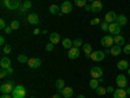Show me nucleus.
Instances as JSON below:
<instances>
[{
    "label": "nucleus",
    "mask_w": 130,
    "mask_h": 98,
    "mask_svg": "<svg viewBox=\"0 0 130 98\" xmlns=\"http://www.w3.org/2000/svg\"><path fill=\"white\" fill-rule=\"evenodd\" d=\"M14 88H16V84L13 81H8V82L2 84V86H0V92H2L3 94H12Z\"/></svg>",
    "instance_id": "nucleus-1"
},
{
    "label": "nucleus",
    "mask_w": 130,
    "mask_h": 98,
    "mask_svg": "<svg viewBox=\"0 0 130 98\" xmlns=\"http://www.w3.org/2000/svg\"><path fill=\"white\" fill-rule=\"evenodd\" d=\"M3 5L10 10L21 8V0H3Z\"/></svg>",
    "instance_id": "nucleus-2"
},
{
    "label": "nucleus",
    "mask_w": 130,
    "mask_h": 98,
    "mask_svg": "<svg viewBox=\"0 0 130 98\" xmlns=\"http://www.w3.org/2000/svg\"><path fill=\"white\" fill-rule=\"evenodd\" d=\"M12 97L13 98H25L26 97V89L22 85H16L14 90L12 92Z\"/></svg>",
    "instance_id": "nucleus-3"
},
{
    "label": "nucleus",
    "mask_w": 130,
    "mask_h": 98,
    "mask_svg": "<svg viewBox=\"0 0 130 98\" xmlns=\"http://www.w3.org/2000/svg\"><path fill=\"white\" fill-rule=\"evenodd\" d=\"M100 43H102L103 47L111 48V47L113 46V43H115V38H113V35H111V34H109V35H104V37H102Z\"/></svg>",
    "instance_id": "nucleus-4"
},
{
    "label": "nucleus",
    "mask_w": 130,
    "mask_h": 98,
    "mask_svg": "<svg viewBox=\"0 0 130 98\" xmlns=\"http://www.w3.org/2000/svg\"><path fill=\"white\" fill-rule=\"evenodd\" d=\"M104 58H105V52L102 50H96V51L91 52V60H94V62H102V60H104Z\"/></svg>",
    "instance_id": "nucleus-5"
},
{
    "label": "nucleus",
    "mask_w": 130,
    "mask_h": 98,
    "mask_svg": "<svg viewBox=\"0 0 130 98\" xmlns=\"http://www.w3.org/2000/svg\"><path fill=\"white\" fill-rule=\"evenodd\" d=\"M108 31L111 33V35H118L121 33V26L118 25L117 22H112V24H109V28H108Z\"/></svg>",
    "instance_id": "nucleus-6"
},
{
    "label": "nucleus",
    "mask_w": 130,
    "mask_h": 98,
    "mask_svg": "<svg viewBox=\"0 0 130 98\" xmlns=\"http://www.w3.org/2000/svg\"><path fill=\"white\" fill-rule=\"evenodd\" d=\"M27 65H29V68H31V69H37V68H39L40 65H42V60H40L39 58H32V59H29Z\"/></svg>",
    "instance_id": "nucleus-7"
},
{
    "label": "nucleus",
    "mask_w": 130,
    "mask_h": 98,
    "mask_svg": "<svg viewBox=\"0 0 130 98\" xmlns=\"http://www.w3.org/2000/svg\"><path fill=\"white\" fill-rule=\"evenodd\" d=\"M90 75H91V79H100L103 77V69L100 67H92Z\"/></svg>",
    "instance_id": "nucleus-8"
},
{
    "label": "nucleus",
    "mask_w": 130,
    "mask_h": 98,
    "mask_svg": "<svg viewBox=\"0 0 130 98\" xmlns=\"http://www.w3.org/2000/svg\"><path fill=\"white\" fill-rule=\"evenodd\" d=\"M116 84H117L118 88L125 89L126 86H127V80H126V77H125L124 75H118L117 77H116Z\"/></svg>",
    "instance_id": "nucleus-9"
},
{
    "label": "nucleus",
    "mask_w": 130,
    "mask_h": 98,
    "mask_svg": "<svg viewBox=\"0 0 130 98\" xmlns=\"http://www.w3.org/2000/svg\"><path fill=\"white\" fill-rule=\"evenodd\" d=\"M73 10V5H72V3L70 2H68V0H65V2L61 4V13L62 15H68V13H70Z\"/></svg>",
    "instance_id": "nucleus-10"
},
{
    "label": "nucleus",
    "mask_w": 130,
    "mask_h": 98,
    "mask_svg": "<svg viewBox=\"0 0 130 98\" xmlns=\"http://www.w3.org/2000/svg\"><path fill=\"white\" fill-rule=\"evenodd\" d=\"M116 20H117V15L113 12V10H109V12H107L105 16H104V21H107L108 24L116 22Z\"/></svg>",
    "instance_id": "nucleus-11"
},
{
    "label": "nucleus",
    "mask_w": 130,
    "mask_h": 98,
    "mask_svg": "<svg viewBox=\"0 0 130 98\" xmlns=\"http://www.w3.org/2000/svg\"><path fill=\"white\" fill-rule=\"evenodd\" d=\"M68 58H69L70 60L78 59V58H79V48H77V47H72V48L68 51Z\"/></svg>",
    "instance_id": "nucleus-12"
},
{
    "label": "nucleus",
    "mask_w": 130,
    "mask_h": 98,
    "mask_svg": "<svg viewBox=\"0 0 130 98\" xmlns=\"http://www.w3.org/2000/svg\"><path fill=\"white\" fill-rule=\"evenodd\" d=\"M102 9H103V4H102V2H99V0H95L94 3H91V12H94V13H99V12H102Z\"/></svg>",
    "instance_id": "nucleus-13"
},
{
    "label": "nucleus",
    "mask_w": 130,
    "mask_h": 98,
    "mask_svg": "<svg viewBox=\"0 0 130 98\" xmlns=\"http://www.w3.org/2000/svg\"><path fill=\"white\" fill-rule=\"evenodd\" d=\"M27 22L31 24V25H38L40 22V20H39V16L37 13H30L27 16Z\"/></svg>",
    "instance_id": "nucleus-14"
},
{
    "label": "nucleus",
    "mask_w": 130,
    "mask_h": 98,
    "mask_svg": "<svg viewBox=\"0 0 130 98\" xmlns=\"http://www.w3.org/2000/svg\"><path fill=\"white\" fill-rule=\"evenodd\" d=\"M126 95H127L126 89H122V88H118L113 93V98H126Z\"/></svg>",
    "instance_id": "nucleus-15"
},
{
    "label": "nucleus",
    "mask_w": 130,
    "mask_h": 98,
    "mask_svg": "<svg viewBox=\"0 0 130 98\" xmlns=\"http://www.w3.org/2000/svg\"><path fill=\"white\" fill-rule=\"evenodd\" d=\"M0 67H2L3 69H8L10 67V59L7 58V56H3L2 59H0Z\"/></svg>",
    "instance_id": "nucleus-16"
},
{
    "label": "nucleus",
    "mask_w": 130,
    "mask_h": 98,
    "mask_svg": "<svg viewBox=\"0 0 130 98\" xmlns=\"http://www.w3.org/2000/svg\"><path fill=\"white\" fill-rule=\"evenodd\" d=\"M121 52H122V48H121L120 46H117V45L112 46V47H111V50H109V54H111L112 56H118Z\"/></svg>",
    "instance_id": "nucleus-17"
},
{
    "label": "nucleus",
    "mask_w": 130,
    "mask_h": 98,
    "mask_svg": "<svg viewBox=\"0 0 130 98\" xmlns=\"http://www.w3.org/2000/svg\"><path fill=\"white\" fill-rule=\"evenodd\" d=\"M117 68L120 71H125V69H129V62L127 60H118L117 62Z\"/></svg>",
    "instance_id": "nucleus-18"
},
{
    "label": "nucleus",
    "mask_w": 130,
    "mask_h": 98,
    "mask_svg": "<svg viewBox=\"0 0 130 98\" xmlns=\"http://www.w3.org/2000/svg\"><path fill=\"white\" fill-rule=\"evenodd\" d=\"M73 94H74V92H73V89L70 88V86H69V88H67V86H65V88L61 90V95H62L64 98H70Z\"/></svg>",
    "instance_id": "nucleus-19"
},
{
    "label": "nucleus",
    "mask_w": 130,
    "mask_h": 98,
    "mask_svg": "<svg viewBox=\"0 0 130 98\" xmlns=\"http://www.w3.org/2000/svg\"><path fill=\"white\" fill-rule=\"evenodd\" d=\"M50 42L53 43V45L59 43V42H60V34H59V33H56V31L51 33V34H50Z\"/></svg>",
    "instance_id": "nucleus-20"
},
{
    "label": "nucleus",
    "mask_w": 130,
    "mask_h": 98,
    "mask_svg": "<svg viewBox=\"0 0 130 98\" xmlns=\"http://www.w3.org/2000/svg\"><path fill=\"white\" fill-rule=\"evenodd\" d=\"M50 13H51V15H62V13H61V7H59V5H56V4L50 5Z\"/></svg>",
    "instance_id": "nucleus-21"
},
{
    "label": "nucleus",
    "mask_w": 130,
    "mask_h": 98,
    "mask_svg": "<svg viewBox=\"0 0 130 98\" xmlns=\"http://www.w3.org/2000/svg\"><path fill=\"white\" fill-rule=\"evenodd\" d=\"M113 38H115V45L120 46V47H122V46L125 45V38H124V35L118 34V35H115Z\"/></svg>",
    "instance_id": "nucleus-22"
},
{
    "label": "nucleus",
    "mask_w": 130,
    "mask_h": 98,
    "mask_svg": "<svg viewBox=\"0 0 130 98\" xmlns=\"http://www.w3.org/2000/svg\"><path fill=\"white\" fill-rule=\"evenodd\" d=\"M61 43H62V47L67 48V50H70V48L73 47V41H72L70 38H64Z\"/></svg>",
    "instance_id": "nucleus-23"
},
{
    "label": "nucleus",
    "mask_w": 130,
    "mask_h": 98,
    "mask_svg": "<svg viewBox=\"0 0 130 98\" xmlns=\"http://www.w3.org/2000/svg\"><path fill=\"white\" fill-rule=\"evenodd\" d=\"M91 43H83V51L86 54V58H91Z\"/></svg>",
    "instance_id": "nucleus-24"
},
{
    "label": "nucleus",
    "mask_w": 130,
    "mask_h": 98,
    "mask_svg": "<svg viewBox=\"0 0 130 98\" xmlns=\"http://www.w3.org/2000/svg\"><path fill=\"white\" fill-rule=\"evenodd\" d=\"M116 22H117L118 25H120V26H124V25H126V22H127V18H126V16L120 15V16H117Z\"/></svg>",
    "instance_id": "nucleus-25"
},
{
    "label": "nucleus",
    "mask_w": 130,
    "mask_h": 98,
    "mask_svg": "<svg viewBox=\"0 0 130 98\" xmlns=\"http://www.w3.org/2000/svg\"><path fill=\"white\" fill-rule=\"evenodd\" d=\"M99 84H100V81L98 80V79H91V81L89 82V85H90L91 89H96L98 86H99Z\"/></svg>",
    "instance_id": "nucleus-26"
},
{
    "label": "nucleus",
    "mask_w": 130,
    "mask_h": 98,
    "mask_svg": "<svg viewBox=\"0 0 130 98\" xmlns=\"http://www.w3.org/2000/svg\"><path fill=\"white\" fill-rule=\"evenodd\" d=\"M81 46H83V41H82L81 38H75V39L73 41V47H77V48H79Z\"/></svg>",
    "instance_id": "nucleus-27"
},
{
    "label": "nucleus",
    "mask_w": 130,
    "mask_h": 98,
    "mask_svg": "<svg viewBox=\"0 0 130 98\" xmlns=\"http://www.w3.org/2000/svg\"><path fill=\"white\" fill-rule=\"evenodd\" d=\"M56 88L61 92V90L65 88V81H64V80H61V79H59V80L56 81Z\"/></svg>",
    "instance_id": "nucleus-28"
},
{
    "label": "nucleus",
    "mask_w": 130,
    "mask_h": 98,
    "mask_svg": "<svg viewBox=\"0 0 130 98\" xmlns=\"http://www.w3.org/2000/svg\"><path fill=\"white\" fill-rule=\"evenodd\" d=\"M95 90H96V94H98V95H104V94L107 93V88H103V86H100V85L98 86Z\"/></svg>",
    "instance_id": "nucleus-29"
},
{
    "label": "nucleus",
    "mask_w": 130,
    "mask_h": 98,
    "mask_svg": "<svg viewBox=\"0 0 130 98\" xmlns=\"http://www.w3.org/2000/svg\"><path fill=\"white\" fill-rule=\"evenodd\" d=\"M75 5L79 7V8H85L86 7V3H87V0H75Z\"/></svg>",
    "instance_id": "nucleus-30"
},
{
    "label": "nucleus",
    "mask_w": 130,
    "mask_h": 98,
    "mask_svg": "<svg viewBox=\"0 0 130 98\" xmlns=\"http://www.w3.org/2000/svg\"><path fill=\"white\" fill-rule=\"evenodd\" d=\"M9 26L12 28L13 30H18V28H20V22H18L17 20H13L12 22H10V25H9Z\"/></svg>",
    "instance_id": "nucleus-31"
},
{
    "label": "nucleus",
    "mask_w": 130,
    "mask_h": 98,
    "mask_svg": "<svg viewBox=\"0 0 130 98\" xmlns=\"http://www.w3.org/2000/svg\"><path fill=\"white\" fill-rule=\"evenodd\" d=\"M17 60H18L20 63H22V64H24V63H27V62H29V58L22 54V55H18V59H17Z\"/></svg>",
    "instance_id": "nucleus-32"
},
{
    "label": "nucleus",
    "mask_w": 130,
    "mask_h": 98,
    "mask_svg": "<svg viewBox=\"0 0 130 98\" xmlns=\"http://www.w3.org/2000/svg\"><path fill=\"white\" fill-rule=\"evenodd\" d=\"M31 8V3L30 2H25L24 4H22V7H21V10L22 12H25V10H27V9H30Z\"/></svg>",
    "instance_id": "nucleus-33"
},
{
    "label": "nucleus",
    "mask_w": 130,
    "mask_h": 98,
    "mask_svg": "<svg viewBox=\"0 0 130 98\" xmlns=\"http://www.w3.org/2000/svg\"><path fill=\"white\" fill-rule=\"evenodd\" d=\"M100 28L103 31H108V28H109V24L107 22V21H103V22H100Z\"/></svg>",
    "instance_id": "nucleus-34"
},
{
    "label": "nucleus",
    "mask_w": 130,
    "mask_h": 98,
    "mask_svg": "<svg viewBox=\"0 0 130 98\" xmlns=\"http://www.w3.org/2000/svg\"><path fill=\"white\" fill-rule=\"evenodd\" d=\"M122 52H125V54H127V55H130V43H127V45H125V46H124Z\"/></svg>",
    "instance_id": "nucleus-35"
},
{
    "label": "nucleus",
    "mask_w": 130,
    "mask_h": 98,
    "mask_svg": "<svg viewBox=\"0 0 130 98\" xmlns=\"http://www.w3.org/2000/svg\"><path fill=\"white\" fill-rule=\"evenodd\" d=\"M90 24H91V25H98V24H100V18H98V17H96V18H92V20L90 21Z\"/></svg>",
    "instance_id": "nucleus-36"
},
{
    "label": "nucleus",
    "mask_w": 130,
    "mask_h": 98,
    "mask_svg": "<svg viewBox=\"0 0 130 98\" xmlns=\"http://www.w3.org/2000/svg\"><path fill=\"white\" fill-rule=\"evenodd\" d=\"M10 51H12V50H10V46H9V45H5V46L3 47V52H4V54H9Z\"/></svg>",
    "instance_id": "nucleus-37"
},
{
    "label": "nucleus",
    "mask_w": 130,
    "mask_h": 98,
    "mask_svg": "<svg viewBox=\"0 0 130 98\" xmlns=\"http://www.w3.org/2000/svg\"><path fill=\"white\" fill-rule=\"evenodd\" d=\"M53 46H55V45H53V43H51V42H50L48 45L46 46V50H47V51H52V50H53Z\"/></svg>",
    "instance_id": "nucleus-38"
},
{
    "label": "nucleus",
    "mask_w": 130,
    "mask_h": 98,
    "mask_svg": "<svg viewBox=\"0 0 130 98\" xmlns=\"http://www.w3.org/2000/svg\"><path fill=\"white\" fill-rule=\"evenodd\" d=\"M7 75H8L7 69H3V68H2V72H0V77H2V79H4V77H5Z\"/></svg>",
    "instance_id": "nucleus-39"
},
{
    "label": "nucleus",
    "mask_w": 130,
    "mask_h": 98,
    "mask_svg": "<svg viewBox=\"0 0 130 98\" xmlns=\"http://www.w3.org/2000/svg\"><path fill=\"white\" fill-rule=\"evenodd\" d=\"M12 28H10V26H7L5 29H4V33H5V34H10V33H12Z\"/></svg>",
    "instance_id": "nucleus-40"
},
{
    "label": "nucleus",
    "mask_w": 130,
    "mask_h": 98,
    "mask_svg": "<svg viewBox=\"0 0 130 98\" xmlns=\"http://www.w3.org/2000/svg\"><path fill=\"white\" fill-rule=\"evenodd\" d=\"M5 28H7V25H5V21H4V20H0V29H3V30H4Z\"/></svg>",
    "instance_id": "nucleus-41"
},
{
    "label": "nucleus",
    "mask_w": 130,
    "mask_h": 98,
    "mask_svg": "<svg viewBox=\"0 0 130 98\" xmlns=\"http://www.w3.org/2000/svg\"><path fill=\"white\" fill-rule=\"evenodd\" d=\"M107 93H115L113 86H108V88H107Z\"/></svg>",
    "instance_id": "nucleus-42"
},
{
    "label": "nucleus",
    "mask_w": 130,
    "mask_h": 98,
    "mask_svg": "<svg viewBox=\"0 0 130 98\" xmlns=\"http://www.w3.org/2000/svg\"><path fill=\"white\" fill-rule=\"evenodd\" d=\"M0 98H13V97H12V94H2Z\"/></svg>",
    "instance_id": "nucleus-43"
},
{
    "label": "nucleus",
    "mask_w": 130,
    "mask_h": 98,
    "mask_svg": "<svg viewBox=\"0 0 130 98\" xmlns=\"http://www.w3.org/2000/svg\"><path fill=\"white\" fill-rule=\"evenodd\" d=\"M85 9L87 10V12H90L91 10V4H86V7H85Z\"/></svg>",
    "instance_id": "nucleus-44"
},
{
    "label": "nucleus",
    "mask_w": 130,
    "mask_h": 98,
    "mask_svg": "<svg viewBox=\"0 0 130 98\" xmlns=\"http://www.w3.org/2000/svg\"><path fill=\"white\" fill-rule=\"evenodd\" d=\"M4 43H5V39H4V37H0V45H2V46H4Z\"/></svg>",
    "instance_id": "nucleus-45"
},
{
    "label": "nucleus",
    "mask_w": 130,
    "mask_h": 98,
    "mask_svg": "<svg viewBox=\"0 0 130 98\" xmlns=\"http://www.w3.org/2000/svg\"><path fill=\"white\" fill-rule=\"evenodd\" d=\"M7 72H8V75H10V73H13V68H12V67H9V68L7 69Z\"/></svg>",
    "instance_id": "nucleus-46"
},
{
    "label": "nucleus",
    "mask_w": 130,
    "mask_h": 98,
    "mask_svg": "<svg viewBox=\"0 0 130 98\" xmlns=\"http://www.w3.org/2000/svg\"><path fill=\"white\" fill-rule=\"evenodd\" d=\"M51 98H60V94H53Z\"/></svg>",
    "instance_id": "nucleus-47"
},
{
    "label": "nucleus",
    "mask_w": 130,
    "mask_h": 98,
    "mask_svg": "<svg viewBox=\"0 0 130 98\" xmlns=\"http://www.w3.org/2000/svg\"><path fill=\"white\" fill-rule=\"evenodd\" d=\"M34 34H35V35L39 34V29H35V30H34Z\"/></svg>",
    "instance_id": "nucleus-48"
},
{
    "label": "nucleus",
    "mask_w": 130,
    "mask_h": 98,
    "mask_svg": "<svg viewBox=\"0 0 130 98\" xmlns=\"http://www.w3.org/2000/svg\"><path fill=\"white\" fill-rule=\"evenodd\" d=\"M77 98H85V95H83V94H79V95H78Z\"/></svg>",
    "instance_id": "nucleus-49"
},
{
    "label": "nucleus",
    "mask_w": 130,
    "mask_h": 98,
    "mask_svg": "<svg viewBox=\"0 0 130 98\" xmlns=\"http://www.w3.org/2000/svg\"><path fill=\"white\" fill-rule=\"evenodd\" d=\"M126 93H127V94H130V88H127V89H126Z\"/></svg>",
    "instance_id": "nucleus-50"
},
{
    "label": "nucleus",
    "mask_w": 130,
    "mask_h": 98,
    "mask_svg": "<svg viewBox=\"0 0 130 98\" xmlns=\"http://www.w3.org/2000/svg\"><path fill=\"white\" fill-rule=\"evenodd\" d=\"M127 75H129V76H130V68H129V69H127Z\"/></svg>",
    "instance_id": "nucleus-51"
},
{
    "label": "nucleus",
    "mask_w": 130,
    "mask_h": 98,
    "mask_svg": "<svg viewBox=\"0 0 130 98\" xmlns=\"http://www.w3.org/2000/svg\"><path fill=\"white\" fill-rule=\"evenodd\" d=\"M87 2H91V3H94V2H95V0H87Z\"/></svg>",
    "instance_id": "nucleus-52"
},
{
    "label": "nucleus",
    "mask_w": 130,
    "mask_h": 98,
    "mask_svg": "<svg viewBox=\"0 0 130 98\" xmlns=\"http://www.w3.org/2000/svg\"><path fill=\"white\" fill-rule=\"evenodd\" d=\"M99 2H103V0H99Z\"/></svg>",
    "instance_id": "nucleus-53"
},
{
    "label": "nucleus",
    "mask_w": 130,
    "mask_h": 98,
    "mask_svg": "<svg viewBox=\"0 0 130 98\" xmlns=\"http://www.w3.org/2000/svg\"><path fill=\"white\" fill-rule=\"evenodd\" d=\"M129 41H130V38H129ZM129 43H130V42H129Z\"/></svg>",
    "instance_id": "nucleus-54"
},
{
    "label": "nucleus",
    "mask_w": 130,
    "mask_h": 98,
    "mask_svg": "<svg viewBox=\"0 0 130 98\" xmlns=\"http://www.w3.org/2000/svg\"><path fill=\"white\" fill-rule=\"evenodd\" d=\"M31 98H34V97H31Z\"/></svg>",
    "instance_id": "nucleus-55"
}]
</instances>
